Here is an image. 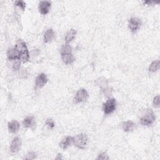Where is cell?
Returning <instances> with one entry per match:
<instances>
[{
	"mask_svg": "<svg viewBox=\"0 0 160 160\" xmlns=\"http://www.w3.org/2000/svg\"><path fill=\"white\" fill-rule=\"evenodd\" d=\"M20 54V61L22 62H26L29 60V53L26 42L22 39H18L16 43L15 47Z\"/></svg>",
	"mask_w": 160,
	"mask_h": 160,
	"instance_id": "obj_1",
	"label": "cell"
},
{
	"mask_svg": "<svg viewBox=\"0 0 160 160\" xmlns=\"http://www.w3.org/2000/svg\"><path fill=\"white\" fill-rule=\"evenodd\" d=\"M156 120V116L151 109L148 108L143 111L139 118V123L144 126H150Z\"/></svg>",
	"mask_w": 160,
	"mask_h": 160,
	"instance_id": "obj_2",
	"label": "cell"
},
{
	"mask_svg": "<svg viewBox=\"0 0 160 160\" xmlns=\"http://www.w3.org/2000/svg\"><path fill=\"white\" fill-rule=\"evenodd\" d=\"M88 142V138L86 134L81 133L74 137L73 144L79 149H84Z\"/></svg>",
	"mask_w": 160,
	"mask_h": 160,
	"instance_id": "obj_3",
	"label": "cell"
},
{
	"mask_svg": "<svg viewBox=\"0 0 160 160\" xmlns=\"http://www.w3.org/2000/svg\"><path fill=\"white\" fill-rule=\"evenodd\" d=\"M117 102L114 98L108 99L102 105V111L105 115L112 113L116 109Z\"/></svg>",
	"mask_w": 160,
	"mask_h": 160,
	"instance_id": "obj_4",
	"label": "cell"
},
{
	"mask_svg": "<svg viewBox=\"0 0 160 160\" xmlns=\"http://www.w3.org/2000/svg\"><path fill=\"white\" fill-rule=\"evenodd\" d=\"M141 21L138 18H131L128 21V28L129 30L133 32H136L141 28Z\"/></svg>",
	"mask_w": 160,
	"mask_h": 160,
	"instance_id": "obj_5",
	"label": "cell"
},
{
	"mask_svg": "<svg viewBox=\"0 0 160 160\" xmlns=\"http://www.w3.org/2000/svg\"><path fill=\"white\" fill-rule=\"evenodd\" d=\"M88 98V93L84 88L79 89L76 93L74 96V102L76 103H80L85 101Z\"/></svg>",
	"mask_w": 160,
	"mask_h": 160,
	"instance_id": "obj_6",
	"label": "cell"
},
{
	"mask_svg": "<svg viewBox=\"0 0 160 160\" xmlns=\"http://www.w3.org/2000/svg\"><path fill=\"white\" fill-rule=\"evenodd\" d=\"M48 81V78L45 73L41 72L39 74L35 79V86L36 89L42 88Z\"/></svg>",
	"mask_w": 160,
	"mask_h": 160,
	"instance_id": "obj_7",
	"label": "cell"
},
{
	"mask_svg": "<svg viewBox=\"0 0 160 160\" xmlns=\"http://www.w3.org/2000/svg\"><path fill=\"white\" fill-rule=\"evenodd\" d=\"M51 2L49 1H41L38 4V10L39 12L42 14H47L51 9Z\"/></svg>",
	"mask_w": 160,
	"mask_h": 160,
	"instance_id": "obj_8",
	"label": "cell"
},
{
	"mask_svg": "<svg viewBox=\"0 0 160 160\" xmlns=\"http://www.w3.org/2000/svg\"><path fill=\"white\" fill-rule=\"evenodd\" d=\"M21 144H22V142H21V138H19L18 136L14 138L10 145L11 152L12 153L18 152L21 149Z\"/></svg>",
	"mask_w": 160,
	"mask_h": 160,
	"instance_id": "obj_9",
	"label": "cell"
},
{
	"mask_svg": "<svg viewBox=\"0 0 160 160\" xmlns=\"http://www.w3.org/2000/svg\"><path fill=\"white\" fill-rule=\"evenodd\" d=\"M6 54L8 59L10 61L20 60V54L15 48H11L8 49Z\"/></svg>",
	"mask_w": 160,
	"mask_h": 160,
	"instance_id": "obj_10",
	"label": "cell"
},
{
	"mask_svg": "<svg viewBox=\"0 0 160 160\" xmlns=\"http://www.w3.org/2000/svg\"><path fill=\"white\" fill-rule=\"evenodd\" d=\"M136 123L131 120L123 121L121 124L122 130L124 132H127L132 131L136 128Z\"/></svg>",
	"mask_w": 160,
	"mask_h": 160,
	"instance_id": "obj_11",
	"label": "cell"
},
{
	"mask_svg": "<svg viewBox=\"0 0 160 160\" xmlns=\"http://www.w3.org/2000/svg\"><path fill=\"white\" fill-rule=\"evenodd\" d=\"M22 126L25 128H32L36 124L35 118L33 116H28L22 121Z\"/></svg>",
	"mask_w": 160,
	"mask_h": 160,
	"instance_id": "obj_12",
	"label": "cell"
},
{
	"mask_svg": "<svg viewBox=\"0 0 160 160\" xmlns=\"http://www.w3.org/2000/svg\"><path fill=\"white\" fill-rule=\"evenodd\" d=\"M73 141H74V137L70 136H67L59 142V146L62 149H66L69 146H71L72 144H73Z\"/></svg>",
	"mask_w": 160,
	"mask_h": 160,
	"instance_id": "obj_13",
	"label": "cell"
},
{
	"mask_svg": "<svg viewBox=\"0 0 160 160\" xmlns=\"http://www.w3.org/2000/svg\"><path fill=\"white\" fill-rule=\"evenodd\" d=\"M20 128L19 123L16 120H12L8 122V128L11 133L16 134L19 131Z\"/></svg>",
	"mask_w": 160,
	"mask_h": 160,
	"instance_id": "obj_14",
	"label": "cell"
},
{
	"mask_svg": "<svg viewBox=\"0 0 160 160\" xmlns=\"http://www.w3.org/2000/svg\"><path fill=\"white\" fill-rule=\"evenodd\" d=\"M55 37V32L54 30L51 28H49L46 30L43 36V41L45 43H48L51 42Z\"/></svg>",
	"mask_w": 160,
	"mask_h": 160,
	"instance_id": "obj_15",
	"label": "cell"
},
{
	"mask_svg": "<svg viewBox=\"0 0 160 160\" xmlns=\"http://www.w3.org/2000/svg\"><path fill=\"white\" fill-rule=\"evenodd\" d=\"M61 59L66 64H71L75 61V58L72 53H66L61 54Z\"/></svg>",
	"mask_w": 160,
	"mask_h": 160,
	"instance_id": "obj_16",
	"label": "cell"
},
{
	"mask_svg": "<svg viewBox=\"0 0 160 160\" xmlns=\"http://www.w3.org/2000/svg\"><path fill=\"white\" fill-rule=\"evenodd\" d=\"M76 31L74 29H71L68 31V32L66 34L64 41L66 44H69L76 37Z\"/></svg>",
	"mask_w": 160,
	"mask_h": 160,
	"instance_id": "obj_17",
	"label": "cell"
},
{
	"mask_svg": "<svg viewBox=\"0 0 160 160\" xmlns=\"http://www.w3.org/2000/svg\"><path fill=\"white\" fill-rule=\"evenodd\" d=\"M159 68V60H154L153 61L149 67V71L152 72H154L158 71Z\"/></svg>",
	"mask_w": 160,
	"mask_h": 160,
	"instance_id": "obj_18",
	"label": "cell"
},
{
	"mask_svg": "<svg viewBox=\"0 0 160 160\" xmlns=\"http://www.w3.org/2000/svg\"><path fill=\"white\" fill-rule=\"evenodd\" d=\"M61 54H66V53H72V48L69 44H63L60 49Z\"/></svg>",
	"mask_w": 160,
	"mask_h": 160,
	"instance_id": "obj_19",
	"label": "cell"
},
{
	"mask_svg": "<svg viewBox=\"0 0 160 160\" xmlns=\"http://www.w3.org/2000/svg\"><path fill=\"white\" fill-rule=\"evenodd\" d=\"M36 156H37L36 152H35L34 151H30L26 154V156L24 157V159L32 160V159H35L36 158Z\"/></svg>",
	"mask_w": 160,
	"mask_h": 160,
	"instance_id": "obj_20",
	"label": "cell"
},
{
	"mask_svg": "<svg viewBox=\"0 0 160 160\" xmlns=\"http://www.w3.org/2000/svg\"><path fill=\"white\" fill-rule=\"evenodd\" d=\"M46 126L50 129H52L54 128L55 124L54 121L51 118H48L45 122Z\"/></svg>",
	"mask_w": 160,
	"mask_h": 160,
	"instance_id": "obj_21",
	"label": "cell"
},
{
	"mask_svg": "<svg viewBox=\"0 0 160 160\" xmlns=\"http://www.w3.org/2000/svg\"><path fill=\"white\" fill-rule=\"evenodd\" d=\"M14 4L16 6L19 8L21 9H22V11H24L26 8V2L23 1H21V0H19V1H16L15 2H14Z\"/></svg>",
	"mask_w": 160,
	"mask_h": 160,
	"instance_id": "obj_22",
	"label": "cell"
},
{
	"mask_svg": "<svg viewBox=\"0 0 160 160\" xmlns=\"http://www.w3.org/2000/svg\"><path fill=\"white\" fill-rule=\"evenodd\" d=\"M109 159V157L108 156L107 153L105 152H102L99 153L98 155V157L96 158V159H98V160H106V159Z\"/></svg>",
	"mask_w": 160,
	"mask_h": 160,
	"instance_id": "obj_23",
	"label": "cell"
},
{
	"mask_svg": "<svg viewBox=\"0 0 160 160\" xmlns=\"http://www.w3.org/2000/svg\"><path fill=\"white\" fill-rule=\"evenodd\" d=\"M153 106L156 108H159L160 106V98L159 96L157 95L156 96L154 99H153V102H152Z\"/></svg>",
	"mask_w": 160,
	"mask_h": 160,
	"instance_id": "obj_24",
	"label": "cell"
},
{
	"mask_svg": "<svg viewBox=\"0 0 160 160\" xmlns=\"http://www.w3.org/2000/svg\"><path fill=\"white\" fill-rule=\"evenodd\" d=\"M21 61L20 60L14 61V63L12 64V68L13 71H15L19 70L20 66H21Z\"/></svg>",
	"mask_w": 160,
	"mask_h": 160,
	"instance_id": "obj_25",
	"label": "cell"
},
{
	"mask_svg": "<svg viewBox=\"0 0 160 160\" xmlns=\"http://www.w3.org/2000/svg\"><path fill=\"white\" fill-rule=\"evenodd\" d=\"M143 3L145 4H148V5H152L156 3H159V1H144Z\"/></svg>",
	"mask_w": 160,
	"mask_h": 160,
	"instance_id": "obj_26",
	"label": "cell"
},
{
	"mask_svg": "<svg viewBox=\"0 0 160 160\" xmlns=\"http://www.w3.org/2000/svg\"><path fill=\"white\" fill-rule=\"evenodd\" d=\"M19 74L21 75V78H24L27 75V71L26 69H22L21 71Z\"/></svg>",
	"mask_w": 160,
	"mask_h": 160,
	"instance_id": "obj_27",
	"label": "cell"
}]
</instances>
